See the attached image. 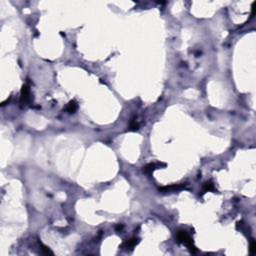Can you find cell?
Wrapping results in <instances>:
<instances>
[{
  "label": "cell",
  "instance_id": "5b68a950",
  "mask_svg": "<svg viewBox=\"0 0 256 256\" xmlns=\"http://www.w3.org/2000/svg\"><path fill=\"white\" fill-rule=\"evenodd\" d=\"M186 186L185 183H181V184H174V185H170V186H165V187H162L159 190L160 191H169V190H180L182 188Z\"/></svg>",
  "mask_w": 256,
  "mask_h": 256
},
{
  "label": "cell",
  "instance_id": "3957f363",
  "mask_svg": "<svg viewBox=\"0 0 256 256\" xmlns=\"http://www.w3.org/2000/svg\"><path fill=\"white\" fill-rule=\"evenodd\" d=\"M138 243H139V238L132 237V238H130V239L125 240V241L122 243L121 247L124 248V249H126V250H131V249H133V247L136 246Z\"/></svg>",
  "mask_w": 256,
  "mask_h": 256
},
{
  "label": "cell",
  "instance_id": "9c48e42d",
  "mask_svg": "<svg viewBox=\"0 0 256 256\" xmlns=\"http://www.w3.org/2000/svg\"><path fill=\"white\" fill-rule=\"evenodd\" d=\"M41 247H42V248H41V250H42V253H43V254H45V255H48V254L53 255V252H52L51 250H50L47 246H45V245L41 244Z\"/></svg>",
  "mask_w": 256,
  "mask_h": 256
},
{
  "label": "cell",
  "instance_id": "ba28073f",
  "mask_svg": "<svg viewBox=\"0 0 256 256\" xmlns=\"http://www.w3.org/2000/svg\"><path fill=\"white\" fill-rule=\"evenodd\" d=\"M129 128H130V130H132V131L137 130V129L139 128V125H138V123L136 122L135 119H132V120L130 121V125H129Z\"/></svg>",
  "mask_w": 256,
  "mask_h": 256
},
{
  "label": "cell",
  "instance_id": "30bf717a",
  "mask_svg": "<svg viewBox=\"0 0 256 256\" xmlns=\"http://www.w3.org/2000/svg\"><path fill=\"white\" fill-rule=\"evenodd\" d=\"M249 251H250V254H252V255H254L255 253H256V243H255L254 240H252V241H251Z\"/></svg>",
  "mask_w": 256,
  "mask_h": 256
},
{
  "label": "cell",
  "instance_id": "6da1fadb",
  "mask_svg": "<svg viewBox=\"0 0 256 256\" xmlns=\"http://www.w3.org/2000/svg\"><path fill=\"white\" fill-rule=\"evenodd\" d=\"M176 239L179 243H182V244H185L187 246V248L189 249V251L194 254V253H197V248L195 247V245L193 244V241H192L191 237L187 234L186 231L184 230H180V231L177 232L176 234Z\"/></svg>",
  "mask_w": 256,
  "mask_h": 256
},
{
  "label": "cell",
  "instance_id": "277c9868",
  "mask_svg": "<svg viewBox=\"0 0 256 256\" xmlns=\"http://www.w3.org/2000/svg\"><path fill=\"white\" fill-rule=\"evenodd\" d=\"M29 96H30L29 87L27 85H23L21 88V97H20L21 102H26V101L29 99Z\"/></svg>",
  "mask_w": 256,
  "mask_h": 256
},
{
  "label": "cell",
  "instance_id": "8992f818",
  "mask_svg": "<svg viewBox=\"0 0 256 256\" xmlns=\"http://www.w3.org/2000/svg\"><path fill=\"white\" fill-rule=\"evenodd\" d=\"M76 110H77V103L74 100L70 101L66 106V111H68L69 113H74Z\"/></svg>",
  "mask_w": 256,
  "mask_h": 256
},
{
  "label": "cell",
  "instance_id": "52a82bcc",
  "mask_svg": "<svg viewBox=\"0 0 256 256\" xmlns=\"http://www.w3.org/2000/svg\"><path fill=\"white\" fill-rule=\"evenodd\" d=\"M214 189V184L212 183L211 181H207L205 182L204 185H203V193L207 191H211V190Z\"/></svg>",
  "mask_w": 256,
  "mask_h": 256
},
{
  "label": "cell",
  "instance_id": "7a4b0ae2",
  "mask_svg": "<svg viewBox=\"0 0 256 256\" xmlns=\"http://www.w3.org/2000/svg\"><path fill=\"white\" fill-rule=\"evenodd\" d=\"M161 166H165V163H162V162H157V163H149L147 164V165H145L143 167V172L144 173H148L150 174L152 173L154 170H156L157 168H160Z\"/></svg>",
  "mask_w": 256,
  "mask_h": 256
},
{
  "label": "cell",
  "instance_id": "8fae6325",
  "mask_svg": "<svg viewBox=\"0 0 256 256\" xmlns=\"http://www.w3.org/2000/svg\"><path fill=\"white\" fill-rule=\"evenodd\" d=\"M122 228H123V225H118V226L116 227V229H117V230H121Z\"/></svg>",
  "mask_w": 256,
  "mask_h": 256
}]
</instances>
